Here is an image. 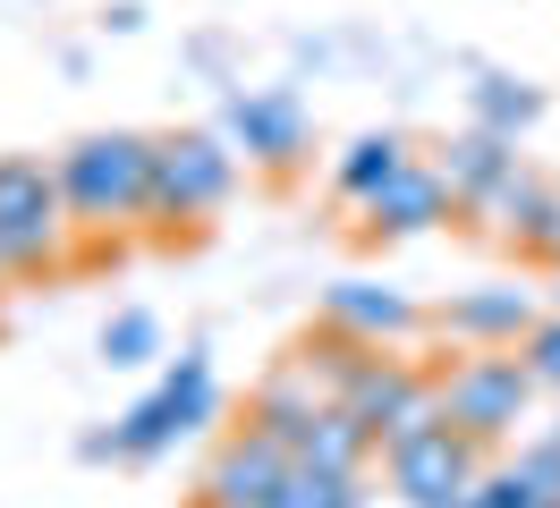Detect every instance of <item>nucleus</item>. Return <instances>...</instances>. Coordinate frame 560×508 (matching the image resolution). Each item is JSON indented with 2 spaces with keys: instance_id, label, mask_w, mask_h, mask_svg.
<instances>
[{
  "instance_id": "f257e3e1",
  "label": "nucleus",
  "mask_w": 560,
  "mask_h": 508,
  "mask_svg": "<svg viewBox=\"0 0 560 508\" xmlns=\"http://www.w3.org/2000/svg\"><path fill=\"white\" fill-rule=\"evenodd\" d=\"M60 196H69V221L85 237H119L144 229V196H153V135L137 128H103V135H77L60 153Z\"/></svg>"
},
{
  "instance_id": "f03ea898",
  "label": "nucleus",
  "mask_w": 560,
  "mask_h": 508,
  "mask_svg": "<svg viewBox=\"0 0 560 508\" xmlns=\"http://www.w3.org/2000/svg\"><path fill=\"white\" fill-rule=\"evenodd\" d=\"M238 187V144L221 128H178L153 135V196H144V229L153 237H187Z\"/></svg>"
},
{
  "instance_id": "7ed1b4c3",
  "label": "nucleus",
  "mask_w": 560,
  "mask_h": 508,
  "mask_svg": "<svg viewBox=\"0 0 560 508\" xmlns=\"http://www.w3.org/2000/svg\"><path fill=\"white\" fill-rule=\"evenodd\" d=\"M69 196H60V169L43 153H0V255L18 280H51L69 271Z\"/></svg>"
},
{
  "instance_id": "20e7f679",
  "label": "nucleus",
  "mask_w": 560,
  "mask_h": 508,
  "mask_svg": "<svg viewBox=\"0 0 560 508\" xmlns=\"http://www.w3.org/2000/svg\"><path fill=\"white\" fill-rule=\"evenodd\" d=\"M212 415H221V381H212V356H178L153 390H144L110 433H94L85 440V458H128V466H144V458H162L171 440H187V433H205Z\"/></svg>"
},
{
  "instance_id": "39448f33",
  "label": "nucleus",
  "mask_w": 560,
  "mask_h": 508,
  "mask_svg": "<svg viewBox=\"0 0 560 508\" xmlns=\"http://www.w3.org/2000/svg\"><path fill=\"white\" fill-rule=\"evenodd\" d=\"M433 381H442V424H451V433H467L476 449H501V440L518 433L526 399H535V373L518 365V347H476V356H451Z\"/></svg>"
},
{
  "instance_id": "423d86ee",
  "label": "nucleus",
  "mask_w": 560,
  "mask_h": 508,
  "mask_svg": "<svg viewBox=\"0 0 560 508\" xmlns=\"http://www.w3.org/2000/svg\"><path fill=\"white\" fill-rule=\"evenodd\" d=\"M331 406H349L383 449H399V440H417V433L442 424V381L417 373L408 356H390V347H365V356L349 365V381H340V399H331Z\"/></svg>"
},
{
  "instance_id": "0eeeda50",
  "label": "nucleus",
  "mask_w": 560,
  "mask_h": 508,
  "mask_svg": "<svg viewBox=\"0 0 560 508\" xmlns=\"http://www.w3.org/2000/svg\"><path fill=\"white\" fill-rule=\"evenodd\" d=\"M383 474L399 492V508H458L476 492V474H485V449L467 433H451V424H433V433L383 449Z\"/></svg>"
},
{
  "instance_id": "6e6552de",
  "label": "nucleus",
  "mask_w": 560,
  "mask_h": 508,
  "mask_svg": "<svg viewBox=\"0 0 560 508\" xmlns=\"http://www.w3.org/2000/svg\"><path fill=\"white\" fill-rule=\"evenodd\" d=\"M221 135L238 144V162L272 169V178L306 169V153H315L306 102L289 94V85H255V94H230V110H221Z\"/></svg>"
},
{
  "instance_id": "1a4fd4ad",
  "label": "nucleus",
  "mask_w": 560,
  "mask_h": 508,
  "mask_svg": "<svg viewBox=\"0 0 560 508\" xmlns=\"http://www.w3.org/2000/svg\"><path fill=\"white\" fill-rule=\"evenodd\" d=\"M323 322L331 331H349L357 347H408V339H424L433 331V314H424L408 288H390V280H331L323 288Z\"/></svg>"
},
{
  "instance_id": "9d476101",
  "label": "nucleus",
  "mask_w": 560,
  "mask_h": 508,
  "mask_svg": "<svg viewBox=\"0 0 560 508\" xmlns=\"http://www.w3.org/2000/svg\"><path fill=\"white\" fill-rule=\"evenodd\" d=\"M289 474H298V458H289L280 440H264V433L238 424V433L212 449L205 483H196V508H272Z\"/></svg>"
},
{
  "instance_id": "9b49d317",
  "label": "nucleus",
  "mask_w": 560,
  "mask_h": 508,
  "mask_svg": "<svg viewBox=\"0 0 560 508\" xmlns=\"http://www.w3.org/2000/svg\"><path fill=\"white\" fill-rule=\"evenodd\" d=\"M476 221H485V229L501 237V246H510L518 263L560 271V187H552V178L518 169V178H510V187H501V196H492Z\"/></svg>"
},
{
  "instance_id": "f8f14e48",
  "label": "nucleus",
  "mask_w": 560,
  "mask_h": 508,
  "mask_svg": "<svg viewBox=\"0 0 560 508\" xmlns=\"http://www.w3.org/2000/svg\"><path fill=\"white\" fill-rule=\"evenodd\" d=\"M535 322H544V305L526 297L518 280L467 288V297H451L442 314H433V331L451 339V347H467V356H476V347H518V339L535 331Z\"/></svg>"
},
{
  "instance_id": "ddd939ff",
  "label": "nucleus",
  "mask_w": 560,
  "mask_h": 508,
  "mask_svg": "<svg viewBox=\"0 0 560 508\" xmlns=\"http://www.w3.org/2000/svg\"><path fill=\"white\" fill-rule=\"evenodd\" d=\"M451 212H458V196L442 187V169H433V162H408V169H399V178L383 187V196L357 212V229L374 237V246H390V237H424V229H442Z\"/></svg>"
},
{
  "instance_id": "4468645a",
  "label": "nucleus",
  "mask_w": 560,
  "mask_h": 508,
  "mask_svg": "<svg viewBox=\"0 0 560 508\" xmlns=\"http://www.w3.org/2000/svg\"><path fill=\"white\" fill-rule=\"evenodd\" d=\"M424 162L442 169V187L458 196V212H467V221H476V212H485V203L526 169V162H518V144H510V135H485V128L451 135V144H442V153H424Z\"/></svg>"
},
{
  "instance_id": "2eb2a0df",
  "label": "nucleus",
  "mask_w": 560,
  "mask_h": 508,
  "mask_svg": "<svg viewBox=\"0 0 560 508\" xmlns=\"http://www.w3.org/2000/svg\"><path fill=\"white\" fill-rule=\"evenodd\" d=\"M323 406H331V399H323L315 381H306V373H298V365H289V356H280V365L264 373L255 390H246V433L280 440V449L298 458V440H306V424H315Z\"/></svg>"
},
{
  "instance_id": "dca6fc26",
  "label": "nucleus",
  "mask_w": 560,
  "mask_h": 508,
  "mask_svg": "<svg viewBox=\"0 0 560 508\" xmlns=\"http://www.w3.org/2000/svg\"><path fill=\"white\" fill-rule=\"evenodd\" d=\"M408 162H424V153L408 144V135H390V128H374V135H349V153L331 162V196L365 212V203L383 196V187H390V178H399Z\"/></svg>"
},
{
  "instance_id": "f3484780",
  "label": "nucleus",
  "mask_w": 560,
  "mask_h": 508,
  "mask_svg": "<svg viewBox=\"0 0 560 508\" xmlns=\"http://www.w3.org/2000/svg\"><path fill=\"white\" fill-rule=\"evenodd\" d=\"M374 458H383V440L365 433L349 406H323L306 424V440H298V466H323V474H365Z\"/></svg>"
},
{
  "instance_id": "a211bd4d",
  "label": "nucleus",
  "mask_w": 560,
  "mask_h": 508,
  "mask_svg": "<svg viewBox=\"0 0 560 508\" xmlns=\"http://www.w3.org/2000/svg\"><path fill=\"white\" fill-rule=\"evenodd\" d=\"M535 119H544V85H526V76H476V128L485 135L518 144Z\"/></svg>"
},
{
  "instance_id": "6ab92c4d",
  "label": "nucleus",
  "mask_w": 560,
  "mask_h": 508,
  "mask_svg": "<svg viewBox=\"0 0 560 508\" xmlns=\"http://www.w3.org/2000/svg\"><path fill=\"white\" fill-rule=\"evenodd\" d=\"M272 508H365V474H323V466H298L280 483Z\"/></svg>"
},
{
  "instance_id": "aec40b11",
  "label": "nucleus",
  "mask_w": 560,
  "mask_h": 508,
  "mask_svg": "<svg viewBox=\"0 0 560 508\" xmlns=\"http://www.w3.org/2000/svg\"><path fill=\"white\" fill-rule=\"evenodd\" d=\"M153 356H162V322L144 305H128V314L103 322V365H153Z\"/></svg>"
},
{
  "instance_id": "412c9836",
  "label": "nucleus",
  "mask_w": 560,
  "mask_h": 508,
  "mask_svg": "<svg viewBox=\"0 0 560 508\" xmlns=\"http://www.w3.org/2000/svg\"><path fill=\"white\" fill-rule=\"evenodd\" d=\"M510 474H518V492H526V508H560V433H544V440H526L518 458H510Z\"/></svg>"
},
{
  "instance_id": "4be33fe9",
  "label": "nucleus",
  "mask_w": 560,
  "mask_h": 508,
  "mask_svg": "<svg viewBox=\"0 0 560 508\" xmlns=\"http://www.w3.org/2000/svg\"><path fill=\"white\" fill-rule=\"evenodd\" d=\"M518 365L535 373V390H552V399H560V314H544V322L518 339Z\"/></svg>"
},
{
  "instance_id": "5701e85b",
  "label": "nucleus",
  "mask_w": 560,
  "mask_h": 508,
  "mask_svg": "<svg viewBox=\"0 0 560 508\" xmlns=\"http://www.w3.org/2000/svg\"><path fill=\"white\" fill-rule=\"evenodd\" d=\"M458 508H526V492H518V474H510V466H485V474H476V492H467Z\"/></svg>"
},
{
  "instance_id": "b1692460",
  "label": "nucleus",
  "mask_w": 560,
  "mask_h": 508,
  "mask_svg": "<svg viewBox=\"0 0 560 508\" xmlns=\"http://www.w3.org/2000/svg\"><path fill=\"white\" fill-rule=\"evenodd\" d=\"M9 280H18V271H9V255H0V297H9Z\"/></svg>"
}]
</instances>
